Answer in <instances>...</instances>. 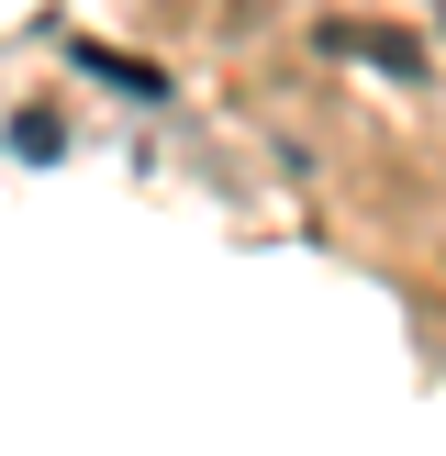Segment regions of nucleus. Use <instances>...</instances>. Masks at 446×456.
I'll return each mask as SVG.
<instances>
[{
    "mask_svg": "<svg viewBox=\"0 0 446 456\" xmlns=\"http://www.w3.org/2000/svg\"><path fill=\"white\" fill-rule=\"evenodd\" d=\"M435 22H446V0H435Z\"/></svg>",
    "mask_w": 446,
    "mask_h": 456,
    "instance_id": "f257e3e1",
    "label": "nucleus"
}]
</instances>
